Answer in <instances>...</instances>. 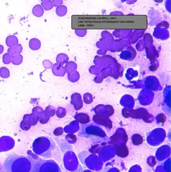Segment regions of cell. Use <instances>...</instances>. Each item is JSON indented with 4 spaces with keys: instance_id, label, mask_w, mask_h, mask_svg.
I'll return each mask as SVG.
<instances>
[{
    "instance_id": "cell-12",
    "label": "cell",
    "mask_w": 171,
    "mask_h": 172,
    "mask_svg": "<svg viewBox=\"0 0 171 172\" xmlns=\"http://www.w3.org/2000/svg\"><path fill=\"white\" fill-rule=\"evenodd\" d=\"M3 51H4L3 46L0 44V54H1L3 52Z\"/></svg>"
},
{
    "instance_id": "cell-9",
    "label": "cell",
    "mask_w": 171,
    "mask_h": 172,
    "mask_svg": "<svg viewBox=\"0 0 171 172\" xmlns=\"http://www.w3.org/2000/svg\"><path fill=\"white\" fill-rule=\"evenodd\" d=\"M10 75V72L6 67H1L0 68V76L3 78H7Z\"/></svg>"
},
{
    "instance_id": "cell-3",
    "label": "cell",
    "mask_w": 171,
    "mask_h": 172,
    "mask_svg": "<svg viewBox=\"0 0 171 172\" xmlns=\"http://www.w3.org/2000/svg\"><path fill=\"white\" fill-rule=\"evenodd\" d=\"M41 41L37 38H32L29 42V47L33 51H37L41 47Z\"/></svg>"
},
{
    "instance_id": "cell-4",
    "label": "cell",
    "mask_w": 171,
    "mask_h": 172,
    "mask_svg": "<svg viewBox=\"0 0 171 172\" xmlns=\"http://www.w3.org/2000/svg\"><path fill=\"white\" fill-rule=\"evenodd\" d=\"M22 47L20 44H18L14 47H9L7 50V52L10 55L14 56L18 54H20L22 51Z\"/></svg>"
},
{
    "instance_id": "cell-11",
    "label": "cell",
    "mask_w": 171,
    "mask_h": 172,
    "mask_svg": "<svg viewBox=\"0 0 171 172\" xmlns=\"http://www.w3.org/2000/svg\"><path fill=\"white\" fill-rule=\"evenodd\" d=\"M43 66L46 69H49L51 68L52 64L48 60H44L43 62Z\"/></svg>"
},
{
    "instance_id": "cell-2",
    "label": "cell",
    "mask_w": 171,
    "mask_h": 172,
    "mask_svg": "<svg viewBox=\"0 0 171 172\" xmlns=\"http://www.w3.org/2000/svg\"><path fill=\"white\" fill-rule=\"evenodd\" d=\"M53 140L47 137L38 138L33 143V151L39 156L48 158L53 149Z\"/></svg>"
},
{
    "instance_id": "cell-10",
    "label": "cell",
    "mask_w": 171,
    "mask_h": 172,
    "mask_svg": "<svg viewBox=\"0 0 171 172\" xmlns=\"http://www.w3.org/2000/svg\"><path fill=\"white\" fill-rule=\"evenodd\" d=\"M11 60H12V56L10 55L9 54L7 53L4 54L3 56V62L4 64H8L11 62Z\"/></svg>"
},
{
    "instance_id": "cell-7",
    "label": "cell",
    "mask_w": 171,
    "mask_h": 172,
    "mask_svg": "<svg viewBox=\"0 0 171 172\" xmlns=\"http://www.w3.org/2000/svg\"><path fill=\"white\" fill-rule=\"evenodd\" d=\"M23 61V56L21 54H18L12 56L11 62L14 65H20L22 64Z\"/></svg>"
},
{
    "instance_id": "cell-5",
    "label": "cell",
    "mask_w": 171,
    "mask_h": 172,
    "mask_svg": "<svg viewBox=\"0 0 171 172\" xmlns=\"http://www.w3.org/2000/svg\"><path fill=\"white\" fill-rule=\"evenodd\" d=\"M6 44L8 47H14L18 44V39L15 36H9L6 38Z\"/></svg>"
},
{
    "instance_id": "cell-1",
    "label": "cell",
    "mask_w": 171,
    "mask_h": 172,
    "mask_svg": "<svg viewBox=\"0 0 171 172\" xmlns=\"http://www.w3.org/2000/svg\"><path fill=\"white\" fill-rule=\"evenodd\" d=\"M4 170L6 172H31V163L24 156L10 155L4 161Z\"/></svg>"
},
{
    "instance_id": "cell-8",
    "label": "cell",
    "mask_w": 171,
    "mask_h": 172,
    "mask_svg": "<svg viewBox=\"0 0 171 172\" xmlns=\"http://www.w3.org/2000/svg\"><path fill=\"white\" fill-rule=\"evenodd\" d=\"M41 6L42 7L43 9L45 10H48L51 9L53 7V3L51 1L43 0L41 3Z\"/></svg>"
},
{
    "instance_id": "cell-6",
    "label": "cell",
    "mask_w": 171,
    "mask_h": 172,
    "mask_svg": "<svg viewBox=\"0 0 171 172\" xmlns=\"http://www.w3.org/2000/svg\"><path fill=\"white\" fill-rule=\"evenodd\" d=\"M33 14L35 16L40 17L43 16L44 9L40 5H36L33 8Z\"/></svg>"
}]
</instances>
